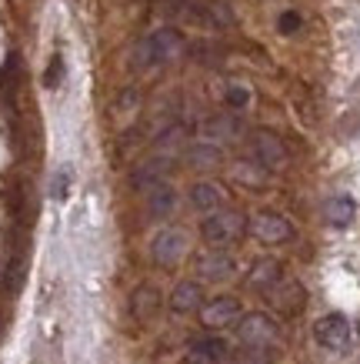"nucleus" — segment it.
<instances>
[{
    "label": "nucleus",
    "mask_w": 360,
    "mask_h": 364,
    "mask_svg": "<svg viewBox=\"0 0 360 364\" xmlns=\"http://www.w3.org/2000/svg\"><path fill=\"white\" fill-rule=\"evenodd\" d=\"M184 251H187V234L177 231V228H167L151 241V257L153 264L160 267H174L184 257Z\"/></svg>",
    "instance_id": "nucleus-7"
},
{
    "label": "nucleus",
    "mask_w": 360,
    "mask_h": 364,
    "mask_svg": "<svg viewBox=\"0 0 360 364\" xmlns=\"http://www.w3.org/2000/svg\"><path fill=\"white\" fill-rule=\"evenodd\" d=\"M247 234V218L237 214V210H214L204 218L200 224V237L210 244V247H230V244H237L240 237Z\"/></svg>",
    "instance_id": "nucleus-2"
},
{
    "label": "nucleus",
    "mask_w": 360,
    "mask_h": 364,
    "mask_svg": "<svg viewBox=\"0 0 360 364\" xmlns=\"http://www.w3.org/2000/svg\"><path fill=\"white\" fill-rule=\"evenodd\" d=\"M227 341L217 334H200L187 344V364H224L227 361Z\"/></svg>",
    "instance_id": "nucleus-9"
},
{
    "label": "nucleus",
    "mask_w": 360,
    "mask_h": 364,
    "mask_svg": "<svg viewBox=\"0 0 360 364\" xmlns=\"http://www.w3.org/2000/svg\"><path fill=\"white\" fill-rule=\"evenodd\" d=\"M21 281H23V254H13L7 271H4V291L13 294V291L21 287Z\"/></svg>",
    "instance_id": "nucleus-22"
},
{
    "label": "nucleus",
    "mask_w": 360,
    "mask_h": 364,
    "mask_svg": "<svg viewBox=\"0 0 360 364\" xmlns=\"http://www.w3.org/2000/svg\"><path fill=\"white\" fill-rule=\"evenodd\" d=\"M237 338L247 351H271L277 341V324L267 314H244L237 321Z\"/></svg>",
    "instance_id": "nucleus-3"
},
{
    "label": "nucleus",
    "mask_w": 360,
    "mask_h": 364,
    "mask_svg": "<svg viewBox=\"0 0 360 364\" xmlns=\"http://www.w3.org/2000/svg\"><path fill=\"white\" fill-rule=\"evenodd\" d=\"M284 277V271H280V264L277 261H271V257H263V261H257V264L251 267V274H247V284L251 287H257V291H271L277 281Z\"/></svg>",
    "instance_id": "nucleus-17"
},
{
    "label": "nucleus",
    "mask_w": 360,
    "mask_h": 364,
    "mask_svg": "<svg viewBox=\"0 0 360 364\" xmlns=\"http://www.w3.org/2000/svg\"><path fill=\"white\" fill-rule=\"evenodd\" d=\"M200 308H204V287L197 284V281H180L170 291V311L174 314H194Z\"/></svg>",
    "instance_id": "nucleus-15"
},
{
    "label": "nucleus",
    "mask_w": 360,
    "mask_h": 364,
    "mask_svg": "<svg viewBox=\"0 0 360 364\" xmlns=\"http://www.w3.org/2000/svg\"><path fill=\"white\" fill-rule=\"evenodd\" d=\"M314 338H317V344L327 348V351H347V344H350L347 318H344V314H324V318L317 321Z\"/></svg>",
    "instance_id": "nucleus-8"
},
{
    "label": "nucleus",
    "mask_w": 360,
    "mask_h": 364,
    "mask_svg": "<svg viewBox=\"0 0 360 364\" xmlns=\"http://www.w3.org/2000/svg\"><path fill=\"white\" fill-rule=\"evenodd\" d=\"M180 137H184V124H167L164 131L157 134V137H153V144H157V147H160V151H164V147H174V144H180Z\"/></svg>",
    "instance_id": "nucleus-24"
},
{
    "label": "nucleus",
    "mask_w": 360,
    "mask_h": 364,
    "mask_svg": "<svg viewBox=\"0 0 360 364\" xmlns=\"http://www.w3.org/2000/svg\"><path fill=\"white\" fill-rule=\"evenodd\" d=\"M67 188H70V167H64V171L54 177V188H50V191H54L57 200H64L67 198Z\"/></svg>",
    "instance_id": "nucleus-27"
},
{
    "label": "nucleus",
    "mask_w": 360,
    "mask_h": 364,
    "mask_svg": "<svg viewBox=\"0 0 360 364\" xmlns=\"http://www.w3.org/2000/svg\"><path fill=\"white\" fill-rule=\"evenodd\" d=\"M354 200L347 198V194H337V198L327 200V221L334 224V228H347L350 221H354Z\"/></svg>",
    "instance_id": "nucleus-21"
},
{
    "label": "nucleus",
    "mask_w": 360,
    "mask_h": 364,
    "mask_svg": "<svg viewBox=\"0 0 360 364\" xmlns=\"http://www.w3.org/2000/svg\"><path fill=\"white\" fill-rule=\"evenodd\" d=\"M197 274L204 277V281H227L234 274V257L227 251H204L197 257Z\"/></svg>",
    "instance_id": "nucleus-14"
},
{
    "label": "nucleus",
    "mask_w": 360,
    "mask_h": 364,
    "mask_svg": "<svg viewBox=\"0 0 360 364\" xmlns=\"http://www.w3.org/2000/svg\"><path fill=\"white\" fill-rule=\"evenodd\" d=\"M240 134H244V121L234 114H217V117H207L200 124V141L217 144V147L227 141H237Z\"/></svg>",
    "instance_id": "nucleus-11"
},
{
    "label": "nucleus",
    "mask_w": 360,
    "mask_h": 364,
    "mask_svg": "<svg viewBox=\"0 0 360 364\" xmlns=\"http://www.w3.org/2000/svg\"><path fill=\"white\" fill-rule=\"evenodd\" d=\"M267 301H271L273 308L287 311V314H297V311L304 308V287L297 284L294 277H280V281L267 291Z\"/></svg>",
    "instance_id": "nucleus-13"
},
{
    "label": "nucleus",
    "mask_w": 360,
    "mask_h": 364,
    "mask_svg": "<svg viewBox=\"0 0 360 364\" xmlns=\"http://www.w3.org/2000/svg\"><path fill=\"white\" fill-rule=\"evenodd\" d=\"M60 77H64V57L57 54L54 60H50V67H47L44 84H47V87H57V84H60Z\"/></svg>",
    "instance_id": "nucleus-26"
},
{
    "label": "nucleus",
    "mask_w": 360,
    "mask_h": 364,
    "mask_svg": "<svg viewBox=\"0 0 360 364\" xmlns=\"http://www.w3.org/2000/svg\"><path fill=\"white\" fill-rule=\"evenodd\" d=\"M174 171V157L167 154H157V157H147L143 164H137L131 171V188L141 191V194H151L153 188L167 184V177Z\"/></svg>",
    "instance_id": "nucleus-5"
},
{
    "label": "nucleus",
    "mask_w": 360,
    "mask_h": 364,
    "mask_svg": "<svg viewBox=\"0 0 360 364\" xmlns=\"http://www.w3.org/2000/svg\"><path fill=\"white\" fill-rule=\"evenodd\" d=\"M187 161L194 167H214V164H220V157H224V151H220L217 144H207V141H197V144H190L187 147Z\"/></svg>",
    "instance_id": "nucleus-19"
},
{
    "label": "nucleus",
    "mask_w": 360,
    "mask_h": 364,
    "mask_svg": "<svg viewBox=\"0 0 360 364\" xmlns=\"http://www.w3.org/2000/svg\"><path fill=\"white\" fill-rule=\"evenodd\" d=\"M247 231H251L257 241H263V244H284V241L294 237V224L287 221L284 214L263 210V214H257V218L247 221Z\"/></svg>",
    "instance_id": "nucleus-6"
},
{
    "label": "nucleus",
    "mask_w": 360,
    "mask_h": 364,
    "mask_svg": "<svg viewBox=\"0 0 360 364\" xmlns=\"http://www.w3.org/2000/svg\"><path fill=\"white\" fill-rule=\"evenodd\" d=\"M147 210H151V218H167V214H174L177 210V191L170 184H160V188H153L147 194Z\"/></svg>",
    "instance_id": "nucleus-18"
},
{
    "label": "nucleus",
    "mask_w": 360,
    "mask_h": 364,
    "mask_svg": "<svg viewBox=\"0 0 360 364\" xmlns=\"http://www.w3.org/2000/svg\"><path fill=\"white\" fill-rule=\"evenodd\" d=\"M230 174L237 177L240 184H247V188H261V184H267V171H263L257 161H237V164L230 167Z\"/></svg>",
    "instance_id": "nucleus-20"
},
{
    "label": "nucleus",
    "mask_w": 360,
    "mask_h": 364,
    "mask_svg": "<svg viewBox=\"0 0 360 364\" xmlns=\"http://www.w3.org/2000/svg\"><path fill=\"white\" fill-rule=\"evenodd\" d=\"M244 318V308H240L237 298H214L200 308V321L204 328H230Z\"/></svg>",
    "instance_id": "nucleus-10"
},
{
    "label": "nucleus",
    "mask_w": 360,
    "mask_h": 364,
    "mask_svg": "<svg viewBox=\"0 0 360 364\" xmlns=\"http://www.w3.org/2000/svg\"><path fill=\"white\" fill-rule=\"evenodd\" d=\"M277 27H280V33H297V31H300V17H297L294 11H287V14H280Z\"/></svg>",
    "instance_id": "nucleus-28"
},
{
    "label": "nucleus",
    "mask_w": 360,
    "mask_h": 364,
    "mask_svg": "<svg viewBox=\"0 0 360 364\" xmlns=\"http://www.w3.org/2000/svg\"><path fill=\"white\" fill-rule=\"evenodd\" d=\"M160 304H164L160 291L153 284H141V287H133L127 308H131V318L137 321V324H151V321L160 314Z\"/></svg>",
    "instance_id": "nucleus-12"
},
{
    "label": "nucleus",
    "mask_w": 360,
    "mask_h": 364,
    "mask_svg": "<svg viewBox=\"0 0 360 364\" xmlns=\"http://www.w3.org/2000/svg\"><path fill=\"white\" fill-rule=\"evenodd\" d=\"M184 50V37L174 27H160V31H151L141 44L133 47V67H160L170 64L174 57H180Z\"/></svg>",
    "instance_id": "nucleus-1"
},
{
    "label": "nucleus",
    "mask_w": 360,
    "mask_h": 364,
    "mask_svg": "<svg viewBox=\"0 0 360 364\" xmlns=\"http://www.w3.org/2000/svg\"><path fill=\"white\" fill-rule=\"evenodd\" d=\"M224 50H220L217 44H204V41H200V44H194V60L197 64H210V67H217L220 60H224Z\"/></svg>",
    "instance_id": "nucleus-23"
},
{
    "label": "nucleus",
    "mask_w": 360,
    "mask_h": 364,
    "mask_svg": "<svg viewBox=\"0 0 360 364\" xmlns=\"http://www.w3.org/2000/svg\"><path fill=\"white\" fill-rule=\"evenodd\" d=\"M220 204H224V191H220L217 184H210V181H197L194 188H190V208L200 210L204 218L214 214V210H220Z\"/></svg>",
    "instance_id": "nucleus-16"
},
{
    "label": "nucleus",
    "mask_w": 360,
    "mask_h": 364,
    "mask_svg": "<svg viewBox=\"0 0 360 364\" xmlns=\"http://www.w3.org/2000/svg\"><path fill=\"white\" fill-rule=\"evenodd\" d=\"M247 151H251V161H257L267 174L287 164V147L273 131H253L247 137Z\"/></svg>",
    "instance_id": "nucleus-4"
},
{
    "label": "nucleus",
    "mask_w": 360,
    "mask_h": 364,
    "mask_svg": "<svg viewBox=\"0 0 360 364\" xmlns=\"http://www.w3.org/2000/svg\"><path fill=\"white\" fill-rule=\"evenodd\" d=\"M224 100H227V107H230V111H244V107L251 104V94H247L244 87H227Z\"/></svg>",
    "instance_id": "nucleus-25"
}]
</instances>
